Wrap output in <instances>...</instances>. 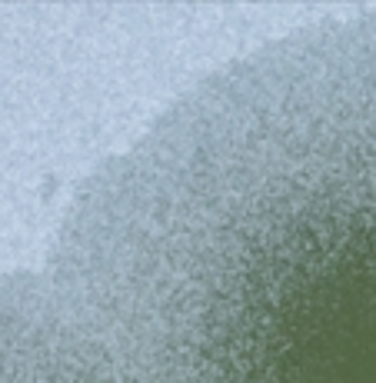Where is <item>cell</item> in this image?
Returning <instances> with one entry per match:
<instances>
[{"label": "cell", "mask_w": 376, "mask_h": 383, "mask_svg": "<svg viewBox=\"0 0 376 383\" xmlns=\"http://www.w3.org/2000/svg\"><path fill=\"white\" fill-rule=\"evenodd\" d=\"M57 273L140 383H376V17L203 80L87 184Z\"/></svg>", "instance_id": "1"}]
</instances>
